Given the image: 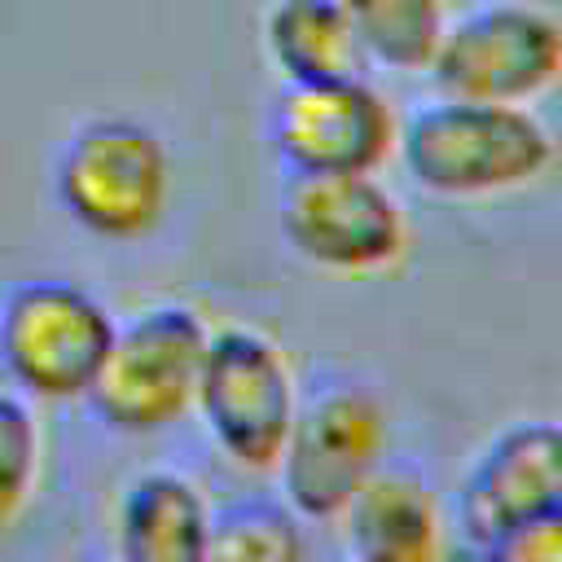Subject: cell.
<instances>
[{
  "label": "cell",
  "instance_id": "1",
  "mask_svg": "<svg viewBox=\"0 0 562 562\" xmlns=\"http://www.w3.org/2000/svg\"><path fill=\"white\" fill-rule=\"evenodd\" d=\"M400 158L417 189L452 202L531 189L549 176L558 140L531 105L435 97L400 123Z\"/></svg>",
  "mask_w": 562,
  "mask_h": 562
},
{
  "label": "cell",
  "instance_id": "2",
  "mask_svg": "<svg viewBox=\"0 0 562 562\" xmlns=\"http://www.w3.org/2000/svg\"><path fill=\"white\" fill-rule=\"evenodd\" d=\"M53 193L75 228L97 241L149 237L171 198V158L154 127L123 114H92L70 127L53 162Z\"/></svg>",
  "mask_w": 562,
  "mask_h": 562
},
{
  "label": "cell",
  "instance_id": "3",
  "mask_svg": "<svg viewBox=\"0 0 562 562\" xmlns=\"http://www.w3.org/2000/svg\"><path fill=\"white\" fill-rule=\"evenodd\" d=\"M211 329L189 303H154L132 312L88 386L92 417L114 435H158L176 426L198 395Z\"/></svg>",
  "mask_w": 562,
  "mask_h": 562
},
{
  "label": "cell",
  "instance_id": "4",
  "mask_svg": "<svg viewBox=\"0 0 562 562\" xmlns=\"http://www.w3.org/2000/svg\"><path fill=\"white\" fill-rule=\"evenodd\" d=\"M119 321L75 281L31 277L0 294V364L35 400H83Z\"/></svg>",
  "mask_w": 562,
  "mask_h": 562
},
{
  "label": "cell",
  "instance_id": "5",
  "mask_svg": "<svg viewBox=\"0 0 562 562\" xmlns=\"http://www.w3.org/2000/svg\"><path fill=\"white\" fill-rule=\"evenodd\" d=\"M439 97L531 105L562 79V22L527 0H492L448 22L430 66Z\"/></svg>",
  "mask_w": 562,
  "mask_h": 562
},
{
  "label": "cell",
  "instance_id": "6",
  "mask_svg": "<svg viewBox=\"0 0 562 562\" xmlns=\"http://www.w3.org/2000/svg\"><path fill=\"white\" fill-rule=\"evenodd\" d=\"M193 408L233 465L255 474L277 470L299 408L285 351L250 325L211 329Z\"/></svg>",
  "mask_w": 562,
  "mask_h": 562
},
{
  "label": "cell",
  "instance_id": "7",
  "mask_svg": "<svg viewBox=\"0 0 562 562\" xmlns=\"http://www.w3.org/2000/svg\"><path fill=\"white\" fill-rule=\"evenodd\" d=\"M277 228L303 263L338 277L386 272L408 250L404 206L378 180V171H290L277 193Z\"/></svg>",
  "mask_w": 562,
  "mask_h": 562
},
{
  "label": "cell",
  "instance_id": "8",
  "mask_svg": "<svg viewBox=\"0 0 562 562\" xmlns=\"http://www.w3.org/2000/svg\"><path fill=\"white\" fill-rule=\"evenodd\" d=\"M386 408L360 382H321L294 408L277 474L281 496L299 518L329 522L347 509L356 487L382 465Z\"/></svg>",
  "mask_w": 562,
  "mask_h": 562
},
{
  "label": "cell",
  "instance_id": "9",
  "mask_svg": "<svg viewBox=\"0 0 562 562\" xmlns=\"http://www.w3.org/2000/svg\"><path fill=\"white\" fill-rule=\"evenodd\" d=\"M268 136L285 171H378L400 145V114L364 75L285 83L272 101Z\"/></svg>",
  "mask_w": 562,
  "mask_h": 562
},
{
  "label": "cell",
  "instance_id": "10",
  "mask_svg": "<svg viewBox=\"0 0 562 562\" xmlns=\"http://www.w3.org/2000/svg\"><path fill=\"white\" fill-rule=\"evenodd\" d=\"M562 509V426L514 422L483 443L457 487L461 536L479 549L505 531Z\"/></svg>",
  "mask_w": 562,
  "mask_h": 562
},
{
  "label": "cell",
  "instance_id": "11",
  "mask_svg": "<svg viewBox=\"0 0 562 562\" xmlns=\"http://www.w3.org/2000/svg\"><path fill=\"white\" fill-rule=\"evenodd\" d=\"M356 562H439L443 518L413 465H378L338 514Z\"/></svg>",
  "mask_w": 562,
  "mask_h": 562
},
{
  "label": "cell",
  "instance_id": "12",
  "mask_svg": "<svg viewBox=\"0 0 562 562\" xmlns=\"http://www.w3.org/2000/svg\"><path fill=\"white\" fill-rule=\"evenodd\" d=\"M211 505L180 470L136 474L114 514V562H206Z\"/></svg>",
  "mask_w": 562,
  "mask_h": 562
},
{
  "label": "cell",
  "instance_id": "13",
  "mask_svg": "<svg viewBox=\"0 0 562 562\" xmlns=\"http://www.w3.org/2000/svg\"><path fill=\"white\" fill-rule=\"evenodd\" d=\"M263 53L285 83L364 75V53L342 0H272L263 9Z\"/></svg>",
  "mask_w": 562,
  "mask_h": 562
},
{
  "label": "cell",
  "instance_id": "14",
  "mask_svg": "<svg viewBox=\"0 0 562 562\" xmlns=\"http://www.w3.org/2000/svg\"><path fill=\"white\" fill-rule=\"evenodd\" d=\"M342 9L364 61L382 70H426L448 31L443 0H342Z\"/></svg>",
  "mask_w": 562,
  "mask_h": 562
},
{
  "label": "cell",
  "instance_id": "15",
  "mask_svg": "<svg viewBox=\"0 0 562 562\" xmlns=\"http://www.w3.org/2000/svg\"><path fill=\"white\" fill-rule=\"evenodd\" d=\"M206 562H307L299 514L285 501H233L211 518Z\"/></svg>",
  "mask_w": 562,
  "mask_h": 562
},
{
  "label": "cell",
  "instance_id": "16",
  "mask_svg": "<svg viewBox=\"0 0 562 562\" xmlns=\"http://www.w3.org/2000/svg\"><path fill=\"white\" fill-rule=\"evenodd\" d=\"M40 479V422L31 404L13 391H0V527H9Z\"/></svg>",
  "mask_w": 562,
  "mask_h": 562
},
{
  "label": "cell",
  "instance_id": "17",
  "mask_svg": "<svg viewBox=\"0 0 562 562\" xmlns=\"http://www.w3.org/2000/svg\"><path fill=\"white\" fill-rule=\"evenodd\" d=\"M483 553H487V562H562V509L505 531Z\"/></svg>",
  "mask_w": 562,
  "mask_h": 562
},
{
  "label": "cell",
  "instance_id": "18",
  "mask_svg": "<svg viewBox=\"0 0 562 562\" xmlns=\"http://www.w3.org/2000/svg\"><path fill=\"white\" fill-rule=\"evenodd\" d=\"M439 562H487V553H483L479 544H470V540H465V544H457V549H443V558H439Z\"/></svg>",
  "mask_w": 562,
  "mask_h": 562
},
{
  "label": "cell",
  "instance_id": "19",
  "mask_svg": "<svg viewBox=\"0 0 562 562\" xmlns=\"http://www.w3.org/2000/svg\"><path fill=\"white\" fill-rule=\"evenodd\" d=\"M75 562H114V558H75Z\"/></svg>",
  "mask_w": 562,
  "mask_h": 562
}]
</instances>
